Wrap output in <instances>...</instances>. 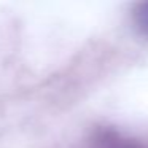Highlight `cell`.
I'll return each instance as SVG.
<instances>
[{"instance_id":"cell-1","label":"cell","mask_w":148,"mask_h":148,"mask_svg":"<svg viewBox=\"0 0 148 148\" xmlns=\"http://www.w3.org/2000/svg\"><path fill=\"white\" fill-rule=\"evenodd\" d=\"M134 23L143 35H148V2L140 3L134 11Z\"/></svg>"},{"instance_id":"cell-2","label":"cell","mask_w":148,"mask_h":148,"mask_svg":"<svg viewBox=\"0 0 148 148\" xmlns=\"http://www.w3.org/2000/svg\"><path fill=\"white\" fill-rule=\"evenodd\" d=\"M100 147L99 148H138L137 145H132L129 142L124 140H119V138L115 137H105V138H100Z\"/></svg>"}]
</instances>
